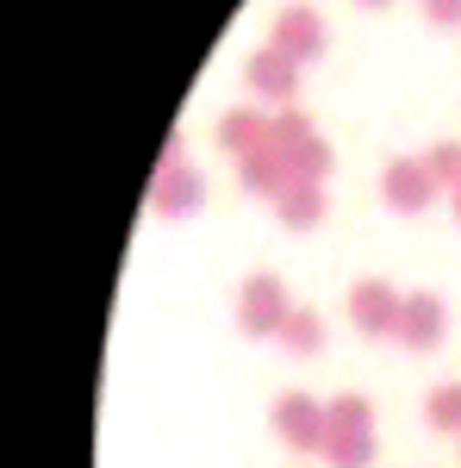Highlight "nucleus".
<instances>
[{
    "label": "nucleus",
    "instance_id": "10",
    "mask_svg": "<svg viewBox=\"0 0 461 468\" xmlns=\"http://www.w3.org/2000/svg\"><path fill=\"white\" fill-rule=\"evenodd\" d=\"M268 144V112H256V107H231L225 119H218V150H231L237 163H244L249 150H262Z\"/></svg>",
    "mask_w": 461,
    "mask_h": 468
},
{
    "label": "nucleus",
    "instance_id": "11",
    "mask_svg": "<svg viewBox=\"0 0 461 468\" xmlns=\"http://www.w3.org/2000/svg\"><path fill=\"white\" fill-rule=\"evenodd\" d=\"M324 213H330V194H324V187H312V181H293L281 200H275V218H281L287 231H312Z\"/></svg>",
    "mask_w": 461,
    "mask_h": 468
},
{
    "label": "nucleus",
    "instance_id": "3",
    "mask_svg": "<svg viewBox=\"0 0 461 468\" xmlns=\"http://www.w3.org/2000/svg\"><path fill=\"white\" fill-rule=\"evenodd\" d=\"M443 187H436V176H430L424 156H393L387 169H381V200H387L393 213H430V200H436Z\"/></svg>",
    "mask_w": 461,
    "mask_h": 468
},
{
    "label": "nucleus",
    "instance_id": "4",
    "mask_svg": "<svg viewBox=\"0 0 461 468\" xmlns=\"http://www.w3.org/2000/svg\"><path fill=\"white\" fill-rule=\"evenodd\" d=\"M399 313H405V293L381 282V275H368V282H355L350 288V319L361 337H393L399 331Z\"/></svg>",
    "mask_w": 461,
    "mask_h": 468
},
{
    "label": "nucleus",
    "instance_id": "12",
    "mask_svg": "<svg viewBox=\"0 0 461 468\" xmlns=\"http://www.w3.org/2000/svg\"><path fill=\"white\" fill-rule=\"evenodd\" d=\"M324 419H330V437H368L374 431V406L361 394H337L324 406Z\"/></svg>",
    "mask_w": 461,
    "mask_h": 468
},
{
    "label": "nucleus",
    "instance_id": "6",
    "mask_svg": "<svg viewBox=\"0 0 461 468\" xmlns=\"http://www.w3.org/2000/svg\"><path fill=\"white\" fill-rule=\"evenodd\" d=\"M268 44H275L281 57H293V63H319L324 57V19L312 13V6H281Z\"/></svg>",
    "mask_w": 461,
    "mask_h": 468
},
{
    "label": "nucleus",
    "instance_id": "16",
    "mask_svg": "<svg viewBox=\"0 0 461 468\" xmlns=\"http://www.w3.org/2000/svg\"><path fill=\"white\" fill-rule=\"evenodd\" d=\"M319 456L330 468H374V431L368 437H324Z\"/></svg>",
    "mask_w": 461,
    "mask_h": 468
},
{
    "label": "nucleus",
    "instance_id": "18",
    "mask_svg": "<svg viewBox=\"0 0 461 468\" xmlns=\"http://www.w3.org/2000/svg\"><path fill=\"white\" fill-rule=\"evenodd\" d=\"M430 176H436V187H449V194H456L461 187V144L456 138H443V144H430Z\"/></svg>",
    "mask_w": 461,
    "mask_h": 468
},
{
    "label": "nucleus",
    "instance_id": "15",
    "mask_svg": "<svg viewBox=\"0 0 461 468\" xmlns=\"http://www.w3.org/2000/svg\"><path fill=\"white\" fill-rule=\"evenodd\" d=\"M287 163H293V181H312V187H324V176L337 169V156H330V144H324V138L287 150Z\"/></svg>",
    "mask_w": 461,
    "mask_h": 468
},
{
    "label": "nucleus",
    "instance_id": "9",
    "mask_svg": "<svg viewBox=\"0 0 461 468\" xmlns=\"http://www.w3.org/2000/svg\"><path fill=\"white\" fill-rule=\"evenodd\" d=\"M237 176H244L249 194H262V200H281L287 187H293V163H287V150L262 144V150H249L244 163H237Z\"/></svg>",
    "mask_w": 461,
    "mask_h": 468
},
{
    "label": "nucleus",
    "instance_id": "19",
    "mask_svg": "<svg viewBox=\"0 0 461 468\" xmlns=\"http://www.w3.org/2000/svg\"><path fill=\"white\" fill-rule=\"evenodd\" d=\"M418 13H424L430 26H443V32L461 26V0H418Z\"/></svg>",
    "mask_w": 461,
    "mask_h": 468
},
{
    "label": "nucleus",
    "instance_id": "20",
    "mask_svg": "<svg viewBox=\"0 0 461 468\" xmlns=\"http://www.w3.org/2000/svg\"><path fill=\"white\" fill-rule=\"evenodd\" d=\"M449 207H456V218H461V187H456V194H449Z\"/></svg>",
    "mask_w": 461,
    "mask_h": 468
},
{
    "label": "nucleus",
    "instance_id": "14",
    "mask_svg": "<svg viewBox=\"0 0 461 468\" xmlns=\"http://www.w3.org/2000/svg\"><path fill=\"white\" fill-rule=\"evenodd\" d=\"M319 132H312V112H299V107H275L268 112V144L275 150H299V144H312Z\"/></svg>",
    "mask_w": 461,
    "mask_h": 468
},
{
    "label": "nucleus",
    "instance_id": "13",
    "mask_svg": "<svg viewBox=\"0 0 461 468\" xmlns=\"http://www.w3.org/2000/svg\"><path fill=\"white\" fill-rule=\"evenodd\" d=\"M281 350H293V356H319L324 350V319L306 313V306H293L287 324H281Z\"/></svg>",
    "mask_w": 461,
    "mask_h": 468
},
{
    "label": "nucleus",
    "instance_id": "8",
    "mask_svg": "<svg viewBox=\"0 0 461 468\" xmlns=\"http://www.w3.org/2000/svg\"><path fill=\"white\" fill-rule=\"evenodd\" d=\"M150 207L162 218H187L206 207V181H200V169H156V181H150Z\"/></svg>",
    "mask_w": 461,
    "mask_h": 468
},
{
    "label": "nucleus",
    "instance_id": "21",
    "mask_svg": "<svg viewBox=\"0 0 461 468\" xmlns=\"http://www.w3.org/2000/svg\"><path fill=\"white\" fill-rule=\"evenodd\" d=\"M361 6H393V0H361Z\"/></svg>",
    "mask_w": 461,
    "mask_h": 468
},
{
    "label": "nucleus",
    "instance_id": "1",
    "mask_svg": "<svg viewBox=\"0 0 461 468\" xmlns=\"http://www.w3.org/2000/svg\"><path fill=\"white\" fill-rule=\"evenodd\" d=\"M268 419H275V437H281L287 450H299V456H319V450H324V437H330L324 399H312V394H281Z\"/></svg>",
    "mask_w": 461,
    "mask_h": 468
},
{
    "label": "nucleus",
    "instance_id": "7",
    "mask_svg": "<svg viewBox=\"0 0 461 468\" xmlns=\"http://www.w3.org/2000/svg\"><path fill=\"white\" fill-rule=\"evenodd\" d=\"M443 331H449V306L436 300V293H405V313H399V344L405 350H436L443 344Z\"/></svg>",
    "mask_w": 461,
    "mask_h": 468
},
{
    "label": "nucleus",
    "instance_id": "5",
    "mask_svg": "<svg viewBox=\"0 0 461 468\" xmlns=\"http://www.w3.org/2000/svg\"><path fill=\"white\" fill-rule=\"evenodd\" d=\"M244 81H249V94H262V101H275V107H293V94H299V63L281 57L275 44H262L244 63Z\"/></svg>",
    "mask_w": 461,
    "mask_h": 468
},
{
    "label": "nucleus",
    "instance_id": "2",
    "mask_svg": "<svg viewBox=\"0 0 461 468\" xmlns=\"http://www.w3.org/2000/svg\"><path fill=\"white\" fill-rule=\"evenodd\" d=\"M287 313H293V300H287L281 275H249L244 288H237V324H244V337H281Z\"/></svg>",
    "mask_w": 461,
    "mask_h": 468
},
{
    "label": "nucleus",
    "instance_id": "17",
    "mask_svg": "<svg viewBox=\"0 0 461 468\" xmlns=\"http://www.w3.org/2000/svg\"><path fill=\"white\" fill-rule=\"evenodd\" d=\"M424 419H430V431H456L461 437V381H443V388L424 399Z\"/></svg>",
    "mask_w": 461,
    "mask_h": 468
}]
</instances>
